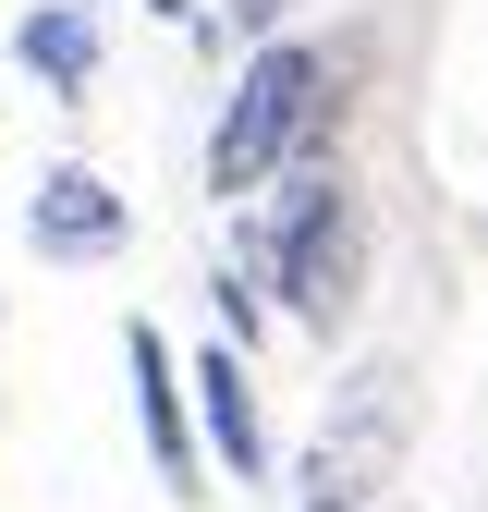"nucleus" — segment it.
Segmentation results:
<instances>
[{"mask_svg":"<svg viewBox=\"0 0 488 512\" xmlns=\"http://www.w3.org/2000/svg\"><path fill=\"white\" fill-rule=\"evenodd\" d=\"M330 122H342V74H330V49L269 37L257 61H244L220 135H208V196H257L269 171H293L305 147H330Z\"/></svg>","mask_w":488,"mask_h":512,"instance_id":"f257e3e1","label":"nucleus"},{"mask_svg":"<svg viewBox=\"0 0 488 512\" xmlns=\"http://www.w3.org/2000/svg\"><path fill=\"white\" fill-rule=\"evenodd\" d=\"M354 256H366L354 196H342L330 171H305V196H293V220H281V293H293V317L342 330V317H354Z\"/></svg>","mask_w":488,"mask_h":512,"instance_id":"f03ea898","label":"nucleus"},{"mask_svg":"<svg viewBox=\"0 0 488 512\" xmlns=\"http://www.w3.org/2000/svg\"><path fill=\"white\" fill-rule=\"evenodd\" d=\"M25 232H37V256H110L122 244V196L98 171H49L37 208H25Z\"/></svg>","mask_w":488,"mask_h":512,"instance_id":"7ed1b4c3","label":"nucleus"},{"mask_svg":"<svg viewBox=\"0 0 488 512\" xmlns=\"http://www.w3.org/2000/svg\"><path fill=\"white\" fill-rule=\"evenodd\" d=\"M13 49H25V74H49L61 98H86V86H98V25L74 13V0H37Z\"/></svg>","mask_w":488,"mask_h":512,"instance_id":"20e7f679","label":"nucleus"},{"mask_svg":"<svg viewBox=\"0 0 488 512\" xmlns=\"http://www.w3.org/2000/svg\"><path fill=\"white\" fill-rule=\"evenodd\" d=\"M196 391H208V439H220V464H232V476H257V464H269V439H257V391H244V354H232V342L196 366Z\"/></svg>","mask_w":488,"mask_h":512,"instance_id":"39448f33","label":"nucleus"},{"mask_svg":"<svg viewBox=\"0 0 488 512\" xmlns=\"http://www.w3.org/2000/svg\"><path fill=\"white\" fill-rule=\"evenodd\" d=\"M122 354H135V415H147V439H159V476L183 488V476H196V452H183V415H171V354H159V330H135Z\"/></svg>","mask_w":488,"mask_h":512,"instance_id":"423d86ee","label":"nucleus"},{"mask_svg":"<svg viewBox=\"0 0 488 512\" xmlns=\"http://www.w3.org/2000/svg\"><path fill=\"white\" fill-rule=\"evenodd\" d=\"M147 13H183V0H147Z\"/></svg>","mask_w":488,"mask_h":512,"instance_id":"0eeeda50","label":"nucleus"}]
</instances>
